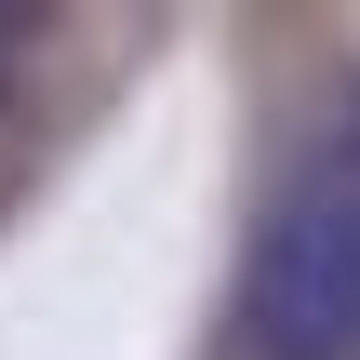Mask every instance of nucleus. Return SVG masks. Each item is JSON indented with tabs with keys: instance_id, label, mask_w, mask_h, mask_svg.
<instances>
[{
	"instance_id": "nucleus-1",
	"label": "nucleus",
	"mask_w": 360,
	"mask_h": 360,
	"mask_svg": "<svg viewBox=\"0 0 360 360\" xmlns=\"http://www.w3.org/2000/svg\"><path fill=\"white\" fill-rule=\"evenodd\" d=\"M227 334H240V360H360V107L267 200Z\"/></svg>"
},
{
	"instance_id": "nucleus-2",
	"label": "nucleus",
	"mask_w": 360,
	"mask_h": 360,
	"mask_svg": "<svg viewBox=\"0 0 360 360\" xmlns=\"http://www.w3.org/2000/svg\"><path fill=\"white\" fill-rule=\"evenodd\" d=\"M13 40H27V13H0V53H13Z\"/></svg>"
}]
</instances>
